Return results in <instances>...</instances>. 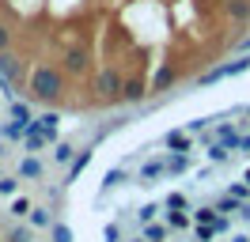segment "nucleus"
<instances>
[{
  "mask_svg": "<svg viewBox=\"0 0 250 242\" xmlns=\"http://www.w3.org/2000/svg\"><path fill=\"white\" fill-rule=\"evenodd\" d=\"M103 239H106V242H125L122 239V223H106V227H103Z\"/></svg>",
  "mask_w": 250,
  "mask_h": 242,
  "instance_id": "obj_33",
  "label": "nucleus"
},
{
  "mask_svg": "<svg viewBox=\"0 0 250 242\" xmlns=\"http://www.w3.org/2000/svg\"><path fill=\"white\" fill-rule=\"evenodd\" d=\"M31 201H27V197H16V201H12V216H16V220H27V216H31Z\"/></svg>",
  "mask_w": 250,
  "mask_h": 242,
  "instance_id": "obj_30",
  "label": "nucleus"
},
{
  "mask_svg": "<svg viewBox=\"0 0 250 242\" xmlns=\"http://www.w3.org/2000/svg\"><path fill=\"white\" fill-rule=\"evenodd\" d=\"M144 99H148V83H144L141 76H125V87H122V102L137 106V102H144Z\"/></svg>",
  "mask_w": 250,
  "mask_h": 242,
  "instance_id": "obj_9",
  "label": "nucleus"
},
{
  "mask_svg": "<svg viewBox=\"0 0 250 242\" xmlns=\"http://www.w3.org/2000/svg\"><path fill=\"white\" fill-rule=\"evenodd\" d=\"M201 144H205V159H208L212 166H224V163H231V155H235V151L228 148V144H220L216 136H205Z\"/></svg>",
  "mask_w": 250,
  "mask_h": 242,
  "instance_id": "obj_8",
  "label": "nucleus"
},
{
  "mask_svg": "<svg viewBox=\"0 0 250 242\" xmlns=\"http://www.w3.org/2000/svg\"><path fill=\"white\" fill-rule=\"evenodd\" d=\"M163 223L171 227V231H189V227H193V220H189L186 212H163Z\"/></svg>",
  "mask_w": 250,
  "mask_h": 242,
  "instance_id": "obj_23",
  "label": "nucleus"
},
{
  "mask_svg": "<svg viewBox=\"0 0 250 242\" xmlns=\"http://www.w3.org/2000/svg\"><path fill=\"white\" fill-rule=\"evenodd\" d=\"M19 174H4V178H0V197H12V193H19Z\"/></svg>",
  "mask_w": 250,
  "mask_h": 242,
  "instance_id": "obj_28",
  "label": "nucleus"
},
{
  "mask_svg": "<svg viewBox=\"0 0 250 242\" xmlns=\"http://www.w3.org/2000/svg\"><path fill=\"white\" fill-rule=\"evenodd\" d=\"M235 220H243V223H250V201H243V204H239V212H235Z\"/></svg>",
  "mask_w": 250,
  "mask_h": 242,
  "instance_id": "obj_39",
  "label": "nucleus"
},
{
  "mask_svg": "<svg viewBox=\"0 0 250 242\" xmlns=\"http://www.w3.org/2000/svg\"><path fill=\"white\" fill-rule=\"evenodd\" d=\"M133 212H137V223H156V216H159V212H163V204H156V201H148V204H141V208H133Z\"/></svg>",
  "mask_w": 250,
  "mask_h": 242,
  "instance_id": "obj_24",
  "label": "nucleus"
},
{
  "mask_svg": "<svg viewBox=\"0 0 250 242\" xmlns=\"http://www.w3.org/2000/svg\"><path fill=\"white\" fill-rule=\"evenodd\" d=\"M189 170H193V155L167 151V178H178V174H189Z\"/></svg>",
  "mask_w": 250,
  "mask_h": 242,
  "instance_id": "obj_12",
  "label": "nucleus"
},
{
  "mask_svg": "<svg viewBox=\"0 0 250 242\" xmlns=\"http://www.w3.org/2000/svg\"><path fill=\"white\" fill-rule=\"evenodd\" d=\"M228 193H231L235 201H250V185H247V182H235V185L228 189Z\"/></svg>",
  "mask_w": 250,
  "mask_h": 242,
  "instance_id": "obj_35",
  "label": "nucleus"
},
{
  "mask_svg": "<svg viewBox=\"0 0 250 242\" xmlns=\"http://www.w3.org/2000/svg\"><path fill=\"white\" fill-rule=\"evenodd\" d=\"M174 80H178V64H174V60L159 64V68H156V76L148 80V95H159V91H167V87L174 83Z\"/></svg>",
  "mask_w": 250,
  "mask_h": 242,
  "instance_id": "obj_7",
  "label": "nucleus"
},
{
  "mask_svg": "<svg viewBox=\"0 0 250 242\" xmlns=\"http://www.w3.org/2000/svg\"><path fill=\"white\" fill-rule=\"evenodd\" d=\"M49 155H53V163H57V166H68L72 159H76V148H72L68 140H57V148L49 151Z\"/></svg>",
  "mask_w": 250,
  "mask_h": 242,
  "instance_id": "obj_18",
  "label": "nucleus"
},
{
  "mask_svg": "<svg viewBox=\"0 0 250 242\" xmlns=\"http://www.w3.org/2000/svg\"><path fill=\"white\" fill-rule=\"evenodd\" d=\"M224 12H228V19L247 23V19H250V0H224Z\"/></svg>",
  "mask_w": 250,
  "mask_h": 242,
  "instance_id": "obj_17",
  "label": "nucleus"
},
{
  "mask_svg": "<svg viewBox=\"0 0 250 242\" xmlns=\"http://www.w3.org/2000/svg\"><path fill=\"white\" fill-rule=\"evenodd\" d=\"M228 242H250V235H247V231H235V235H231Z\"/></svg>",
  "mask_w": 250,
  "mask_h": 242,
  "instance_id": "obj_40",
  "label": "nucleus"
},
{
  "mask_svg": "<svg viewBox=\"0 0 250 242\" xmlns=\"http://www.w3.org/2000/svg\"><path fill=\"white\" fill-rule=\"evenodd\" d=\"M8 242H34L31 227H12V231H8Z\"/></svg>",
  "mask_w": 250,
  "mask_h": 242,
  "instance_id": "obj_31",
  "label": "nucleus"
},
{
  "mask_svg": "<svg viewBox=\"0 0 250 242\" xmlns=\"http://www.w3.org/2000/svg\"><path fill=\"white\" fill-rule=\"evenodd\" d=\"M46 144H57V136L38 133V129H34V121H31V129H27V136H23V148H27V151H42Z\"/></svg>",
  "mask_w": 250,
  "mask_h": 242,
  "instance_id": "obj_13",
  "label": "nucleus"
},
{
  "mask_svg": "<svg viewBox=\"0 0 250 242\" xmlns=\"http://www.w3.org/2000/svg\"><path fill=\"white\" fill-rule=\"evenodd\" d=\"M87 64H91V53H87V45H72V49H64L61 72H64V76H83V72H87Z\"/></svg>",
  "mask_w": 250,
  "mask_h": 242,
  "instance_id": "obj_4",
  "label": "nucleus"
},
{
  "mask_svg": "<svg viewBox=\"0 0 250 242\" xmlns=\"http://www.w3.org/2000/svg\"><path fill=\"white\" fill-rule=\"evenodd\" d=\"M61 91H64V72L61 68H53V64H34V72H31V95L34 99L53 102V99H61Z\"/></svg>",
  "mask_w": 250,
  "mask_h": 242,
  "instance_id": "obj_1",
  "label": "nucleus"
},
{
  "mask_svg": "<svg viewBox=\"0 0 250 242\" xmlns=\"http://www.w3.org/2000/svg\"><path fill=\"white\" fill-rule=\"evenodd\" d=\"M27 129H31V121H16V118H8L4 125H0V136H4V140H19V136H27Z\"/></svg>",
  "mask_w": 250,
  "mask_h": 242,
  "instance_id": "obj_16",
  "label": "nucleus"
},
{
  "mask_svg": "<svg viewBox=\"0 0 250 242\" xmlns=\"http://www.w3.org/2000/svg\"><path fill=\"white\" fill-rule=\"evenodd\" d=\"M189 231H193V242H212V239H216V231H212V223H193Z\"/></svg>",
  "mask_w": 250,
  "mask_h": 242,
  "instance_id": "obj_29",
  "label": "nucleus"
},
{
  "mask_svg": "<svg viewBox=\"0 0 250 242\" xmlns=\"http://www.w3.org/2000/svg\"><path fill=\"white\" fill-rule=\"evenodd\" d=\"M0 95H4L8 102H16V91H12V80H4V76H0Z\"/></svg>",
  "mask_w": 250,
  "mask_h": 242,
  "instance_id": "obj_36",
  "label": "nucleus"
},
{
  "mask_svg": "<svg viewBox=\"0 0 250 242\" xmlns=\"http://www.w3.org/2000/svg\"><path fill=\"white\" fill-rule=\"evenodd\" d=\"M216 216H220L216 204H193V208H189V220H193V223H212Z\"/></svg>",
  "mask_w": 250,
  "mask_h": 242,
  "instance_id": "obj_22",
  "label": "nucleus"
},
{
  "mask_svg": "<svg viewBox=\"0 0 250 242\" xmlns=\"http://www.w3.org/2000/svg\"><path fill=\"white\" fill-rule=\"evenodd\" d=\"M0 76H4V80H12V83L23 76V60H19L12 49H0Z\"/></svg>",
  "mask_w": 250,
  "mask_h": 242,
  "instance_id": "obj_11",
  "label": "nucleus"
},
{
  "mask_svg": "<svg viewBox=\"0 0 250 242\" xmlns=\"http://www.w3.org/2000/svg\"><path fill=\"white\" fill-rule=\"evenodd\" d=\"M0 49H12V30L0 23Z\"/></svg>",
  "mask_w": 250,
  "mask_h": 242,
  "instance_id": "obj_38",
  "label": "nucleus"
},
{
  "mask_svg": "<svg viewBox=\"0 0 250 242\" xmlns=\"http://www.w3.org/2000/svg\"><path fill=\"white\" fill-rule=\"evenodd\" d=\"M57 125H61V114H57V110H46V114H38V118H34V129H38V133L57 136Z\"/></svg>",
  "mask_w": 250,
  "mask_h": 242,
  "instance_id": "obj_15",
  "label": "nucleus"
},
{
  "mask_svg": "<svg viewBox=\"0 0 250 242\" xmlns=\"http://www.w3.org/2000/svg\"><path fill=\"white\" fill-rule=\"evenodd\" d=\"M122 87H125V76L118 72V68H99L95 91H99L103 99H122Z\"/></svg>",
  "mask_w": 250,
  "mask_h": 242,
  "instance_id": "obj_3",
  "label": "nucleus"
},
{
  "mask_svg": "<svg viewBox=\"0 0 250 242\" xmlns=\"http://www.w3.org/2000/svg\"><path fill=\"white\" fill-rule=\"evenodd\" d=\"M239 155H250V133H239V144H235Z\"/></svg>",
  "mask_w": 250,
  "mask_h": 242,
  "instance_id": "obj_37",
  "label": "nucleus"
},
{
  "mask_svg": "<svg viewBox=\"0 0 250 242\" xmlns=\"http://www.w3.org/2000/svg\"><path fill=\"white\" fill-rule=\"evenodd\" d=\"M247 68H250V57H239V60H228V64H216V68H208L205 76H197V87H208V83H220V80L243 76Z\"/></svg>",
  "mask_w": 250,
  "mask_h": 242,
  "instance_id": "obj_2",
  "label": "nucleus"
},
{
  "mask_svg": "<svg viewBox=\"0 0 250 242\" xmlns=\"http://www.w3.org/2000/svg\"><path fill=\"white\" fill-rule=\"evenodd\" d=\"M243 182H247V185H250V166H247V170H243Z\"/></svg>",
  "mask_w": 250,
  "mask_h": 242,
  "instance_id": "obj_42",
  "label": "nucleus"
},
{
  "mask_svg": "<svg viewBox=\"0 0 250 242\" xmlns=\"http://www.w3.org/2000/svg\"><path fill=\"white\" fill-rule=\"evenodd\" d=\"M212 204H216V212H224V216H235V212H239V204H243V201H235L231 193H224V197H216Z\"/></svg>",
  "mask_w": 250,
  "mask_h": 242,
  "instance_id": "obj_27",
  "label": "nucleus"
},
{
  "mask_svg": "<svg viewBox=\"0 0 250 242\" xmlns=\"http://www.w3.org/2000/svg\"><path fill=\"white\" fill-rule=\"evenodd\" d=\"M167 231H171L167 223H144L141 227V239L144 242H167Z\"/></svg>",
  "mask_w": 250,
  "mask_h": 242,
  "instance_id": "obj_21",
  "label": "nucleus"
},
{
  "mask_svg": "<svg viewBox=\"0 0 250 242\" xmlns=\"http://www.w3.org/2000/svg\"><path fill=\"white\" fill-rule=\"evenodd\" d=\"M49 231H53V242H72V231H68V223H53Z\"/></svg>",
  "mask_w": 250,
  "mask_h": 242,
  "instance_id": "obj_32",
  "label": "nucleus"
},
{
  "mask_svg": "<svg viewBox=\"0 0 250 242\" xmlns=\"http://www.w3.org/2000/svg\"><path fill=\"white\" fill-rule=\"evenodd\" d=\"M189 208H193V204H189V197L182 193V189H174V193L163 201V212H189Z\"/></svg>",
  "mask_w": 250,
  "mask_h": 242,
  "instance_id": "obj_20",
  "label": "nucleus"
},
{
  "mask_svg": "<svg viewBox=\"0 0 250 242\" xmlns=\"http://www.w3.org/2000/svg\"><path fill=\"white\" fill-rule=\"evenodd\" d=\"M212 231H216V235H228V231H231V216H224V212H220L216 220H212Z\"/></svg>",
  "mask_w": 250,
  "mask_h": 242,
  "instance_id": "obj_34",
  "label": "nucleus"
},
{
  "mask_svg": "<svg viewBox=\"0 0 250 242\" xmlns=\"http://www.w3.org/2000/svg\"><path fill=\"white\" fill-rule=\"evenodd\" d=\"M129 182H133V178H129V170L114 166V170H106V178H103V189L110 193V189H118V185H129Z\"/></svg>",
  "mask_w": 250,
  "mask_h": 242,
  "instance_id": "obj_19",
  "label": "nucleus"
},
{
  "mask_svg": "<svg viewBox=\"0 0 250 242\" xmlns=\"http://www.w3.org/2000/svg\"><path fill=\"white\" fill-rule=\"evenodd\" d=\"M243 114H247V118H250V106H243Z\"/></svg>",
  "mask_w": 250,
  "mask_h": 242,
  "instance_id": "obj_44",
  "label": "nucleus"
},
{
  "mask_svg": "<svg viewBox=\"0 0 250 242\" xmlns=\"http://www.w3.org/2000/svg\"><path fill=\"white\" fill-rule=\"evenodd\" d=\"M125 242H144V239H141V235H137V239H125Z\"/></svg>",
  "mask_w": 250,
  "mask_h": 242,
  "instance_id": "obj_43",
  "label": "nucleus"
},
{
  "mask_svg": "<svg viewBox=\"0 0 250 242\" xmlns=\"http://www.w3.org/2000/svg\"><path fill=\"white\" fill-rule=\"evenodd\" d=\"M239 53H250V38H243V42H239Z\"/></svg>",
  "mask_w": 250,
  "mask_h": 242,
  "instance_id": "obj_41",
  "label": "nucleus"
},
{
  "mask_svg": "<svg viewBox=\"0 0 250 242\" xmlns=\"http://www.w3.org/2000/svg\"><path fill=\"white\" fill-rule=\"evenodd\" d=\"M167 178V155H152V159H144L141 170H137V182L141 185H156V182Z\"/></svg>",
  "mask_w": 250,
  "mask_h": 242,
  "instance_id": "obj_5",
  "label": "nucleus"
},
{
  "mask_svg": "<svg viewBox=\"0 0 250 242\" xmlns=\"http://www.w3.org/2000/svg\"><path fill=\"white\" fill-rule=\"evenodd\" d=\"M27 223H31V227H53L57 220H53V212H49V208H31Z\"/></svg>",
  "mask_w": 250,
  "mask_h": 242,
  "instance_id": "obj_26",
  "label": "nucleus"
},
{
  "mask_svg": "<svg viewBox=\"0 0 250 242\" xmlns=\"http://www.w3.org/2000/svg\"><path fill=\"white\" fill-rule=\"evenodd\" d=\"M46 174V166H42V159H34V155H27L23 163H19V178L23 182H38Z\"/></svg>",
  "mask_w": 250,
  "mask_h": 242,
  "instance_id": "obj_14",
  "label": "nucleus"
},
{
  "mask_svg": "<svg viewBox=\"0 0 250 242\" xmlns=\"http://www.w3.org/2000/svg\"><path fill=\"white\" fill-rule=\"evenodd\" d=\"M91 155H95V144H87L83 151H76V159L68 163V178H64V185H72V182H76L80 174H83V170L91 166Z\"/></svg>",
  "mask_w": 250,
  "mask_h": 242,
  "instance_id": "obj_10",
  "label": "nucleus"
},
{
  "mask_svg": "<svg viewBox=\"0 0 250 242\" xmlns=\"http://www.w3.org/2000/svg\"><path fill=\"white\" fill-rule=\"evenodd\" d=\"M0 178H4V174H0Z\"/></svg>",
  "mask_w": 250,
  "mask_h": 242,
  "instance_id": "obj_45",
  "label": "nucleus"
},
{
  "mask_svg": "<svg viewBox=\"0 0 250 242\" xmlns=\"http://www.w3.org/2000/svg\"><path fill=\"white\" fill-rule=\"evenodd\" d=\"M8 114H12L16 121H34V118H38V114H34V106H31V102H23V99H16V102L8 106Z\"/></svg>",
  "mask_w": 250,
  "mask_h": 242,
  "instance_id": "obj_25",
  "label": "nucleus"
},
{
  "mask_svg": "<svg viewBox=\"0 0 250 242\" xmlns=\"http://www.w3.org/2000/svg\"><path fill=\"white\" fill-rule=\"evenodd\" d=\"M159 144L167 151H178V155H193V136H189L186 129H167Z\"/></svg>",
  "mask_w": 250,
  "mask_h": 242,
  "instance_id": "obj_6",
  "label": "nucleus"
}]
</instances>
